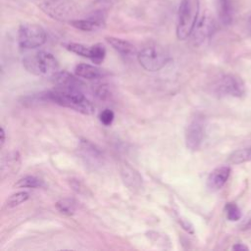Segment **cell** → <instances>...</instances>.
Wrapping results in <instances>:
<instances>
[{"instance_id":"6da1fadb","label":"cell","mask_w":251,"mask_h":251,"mask_svg":"<svg viewBox=\"0 0 251 251\" xmlns=\"http://www.w3.org/2000/svg\"><path fill=\"white\" fill-rule=\"evenodd\" d=\"M44 101H51L62 107L73 109L84 115H91L94 113L93 104L83 95L80 90L64 89L56 87L40 94Z\"/></svg>"},{"instance_id":"7a4b0ae2","label":"cell","mask_w":251,"mask_h":251,"mask_svg":"<svg viewBox=\"0 0 251 251\" xmlns=\"http://www.w3.org/2000/svg\"><path fill=\"white\" fill-rule=\"evenodd\" d=\"M199 10V0H181L176 21V36L179 40H184L191 35L198 21Z\"/></svg>"},{"instance_id":"3957f363","label":"cell","mask_w":251,"mask_h":251,"mask_svg":"<svg viewBox=\"0 0 251 251\" xmlns=\"http://www.w3.org/2000/svg\"><path fill=\"white\" fill-rule=\"evenodd\" d=\"M23 64L29 73L44 77H52L59 72L58 61L46 51H37L25 56Z\"/></svg>"},{"instance_id":"277c9868","label":"cell","mask_w":251,"mask_h":251,"mask_svg":"<svg viewBox=\"0 0 251 251\" xmlns=\"http://www.w3.org/2000/svg\"><path fill=\"white\" fill-rule=\"evenodd\" d=\"M37 6L54 20L73 21L77 14V7L72 0H36Z\"/></svg>"},{"instance_id":"5b68a950","label":"cell","mask_w":251,"mask_h":251,"mask_svg":"<svg viewBox=\"0 0 251 251\" xmlns=\"http://www.w3.org/2000/svg\"><path fill=\"white\" fill-rule=\"evenodd\" d=\"M46 41V32L42 26L36 24L25 23L20 25L18 30V42L23 49H34Z\"/></svg>"},{"instance_id":"8992f818","label":"cell","mask_w":251,"mask_h":251,"mask_svg":"<svg viewBox=\"0 0 251 251\" xmlns=\"http://www.w3.org/2000/svg\"><path fill=\"white\" fill-rule=\"evenodd\" d=\"M139 64L149 72H157L163 69L169 61V55L158 46H147L138 52Z\"/></svg>"},{"instance_id":"52a82bcc","label":"cell","mask_w":251,"mask_h":251,"mask_svg":"<svg viewBox=\"0 0 251 251\" xmlns=\"http://www.w3.org/2000/svg\"><path fill=\"white\" fill-rule=\"evenodd\" d=\"M214 89L221 96L241 97L246 92L244 81L239 76L230 74L222 75L216 81Z\"/></svg>"},{"instance_id":"ba28073f","label":"cell","mask_w":251,"mask_h":251,"mask_svg":"<svg viewBox=\"0 0 251 251\" xmlns=\"http://www.w3.org/2000/svg\"><path fill=\"white\" fill-rule=\"evenodd\" d=\"M205 136V122L200 116L194 117L185 130V144L191 151H196L202 145Z\"/></svg>"},{"instance_id":"9c48e42d","label":"cell","mask_w":251,"mask_h":251,"mask_svg":"<svg viewBox=\"0 0 251 251\" xmlns=\"http://www.w3.org/2000/svg\"><path fill=\"white\" fill-rule=\"evenodd\" d=\"M78 153L85 166L93 170L101 167L104 163L102 151L89 140L81 139L79 141Z\"/></svg>"},{"instance_id":"30bf717a","label":"cell","mask_w":251,"mask_h":251,"mask_svg":"<svg viewBox=\"0 0 251 251\" xmlns=\"http://www.w3.org/2000/svg\"><path fill=\"white\" fill-rule=\"evenodd\" d=\"M216 30V23L210 15H203L196 23L191 33L192 40L199 45L208 40Z\"/></svg>"},{"instance_id":"8fae6325","label":"cell","mask_w":251,"mask_h":251,"mask_svg":"<svg viewBox=\"0 0 251 251\" xmlns=\"http://www.w3.org/2000/svg\"><path fill=\"white\" fill-rule=\"evenodd\" d=\"M70 25L82 31H94L104 26L105 15L103 12H95L85 19H75Z\"/></svg>"},{"instance_id":"7c38bea8","label":"cell","mask_w":251,"mask_h":251,"mask_svg":"<svg viewBox=\"0 0 251 251\" xmlns=\"http://www.w3.org/2000/svg\"><path fill=\"white\" fill-rule=\"evenodd\" d=\"M77 77H78L77 75L75 76L72 74L68 73L67 71H59L51 78L59 88L74 89V90L81 91V89L84 86V83Z\"/></svg>"},{"instance_id":"4fadbf2b","label":"cell","mask_w":251,"mask_h":251,"mask_svg":"<svg viewBox=\"0 0 251 251\" xmlns=\"http://www.w3.org/2000/svg\"><path fill=\"white\" fill-rule=\"evenodd\" d=\"M229 174L230 168L228 166H220L214 169L207 178V187L212 191L221 189L226 182Z\"/></svg>"},{"instance_id":"5bb4252c","label":"cell","mask_w":251,"mask_h":251,"mask_svg":"<svg viewBox=\"0 0 251 251\" xmlns=\"http://www.w3.org/2000/svg\"><path fill=\"white\" fill-rule=\"evenodd\" d=\"M234 1L233 0H218V14L221 23L224 25H229L234 17Z\"/></svg>"},{"instance_id":"9a60e30c","label":"cell","mask_w":251,"mask_h":251,"mask_svg":"<svg viewBox=\"0 0 251 251\" xmlns=\"http://www.w3.org/2000/svg\"><path fill=\"white\" fill-rule=\"evenodd\" d=\"M75 74L78 77L85 79H98L105 75V72L95 66L89 64H78L75 68Z\"/></svg>"},{"instance_id":"2e32d148","label":"cell","mask_w":251,"mask_h":251,"mask_svg":"<svg viewBox=\"0 0 251 251\" xmlns=\"http://www.w3.org/2000/svg\"><path fill=\"white\" fill-rule=\"evenodd\" d=\"M122 177L123 180L125 182V184L132 190H136V189H140L142 186V177L140 176V175L131 167L129 166H124L122 171Z\"/></svg>"},{"instance_id":"e0dca14e","label":"cell","mask_w":251,"mask_h":251,"mask_svg":"<svg viewBox=\"0 0 251 251\" xmlns=\"http://www.w3.org/2000/svg\"><path fill=\"white\" fill-rule=\"evenodd\" d=\"M107 42L120 54L124 56H131L135 54V47L128 41L118 38V37H113V36H108L106 37Z\"/></svg>"},{"instance_id":"ac0fdd59","label":"cell","mask_w":251,"mask_h":251,"mask_svg":"<svg viewBox=\"0 0 251 251\" xmlns=\"http://www.w3.org/2000/svg\"><path fill=\"white\" fill-rule=\"evenodd\" d=\"M57 210L67 216H72L76 211V202L72 198H64L56 203Z\"/></svg>"},{"instance_id":"d6986e66","label":"cell","mask_w":251,"mask_h":251,"mask_svg":"<svg viewBox=\"0 0 251 251\" xmlns=\"http://www.w3.org/2000/svg\"><path fill=\"white\" fill-rule=\"evenodd\" d=\"M248 161H251V147L235 150L228 157V162L234 165L245 163Z\"/></svg>"},{"instance_id":"ffe728a7","label":"cell","mask_w":251,"mask_h":251,"mask_svg":"<svg viewBox=\"0 0 251 251\" xmlns=\"http://www.w3.org/2000/svg\"><path fill=\"white\" fill-rule=\"evenodd\" d=\"M43 185V180H41L39 177L34 176H25L22 178H20L16 183L15 186L19 188H36Z\"/></svg>"},{"instance_id":"44dd1931","label":"cell","mask_w":251,"mask_h":251,"mask_svg":"<svg viewBox=\"0 0 251 251\" xmlns=\"http://www.w3.org/2000/svg\"><path fill=\"white\" fill-rule=\"evenodd\" d=\"M65 47L76 54V55H79V56H82V57H85V58H88L90 59V56H91V46H86V45H83V44H80V43H75V42H70V43H67L65 44Z\"/></svg>"},{"instance_id":"7402d4cb","label":"cell","mask_w":251,"mask_h":251,"mask_svg":"<svg viewBox=\"0 0 251 251\" xmlns=\"http://www.w3.org/2000/svg\"><path fill=\"white\" fill-rule=\"evenodd\" d=\"M28 198H29V194L25 191H20V192L14 193L8 198V200L6 202V207L7 208L17 207L20 204L25 202Z\"/></svg>"},{"instance_id":"603a6c76","label":"cell","mask_w":251,"mask_h":251,"mask_svg":"<svg viewBox=\"0 0 251 251\" xmlns=\"http://www.w3.org/2000/svg\"><path fill=\"white\" fill-rule=\"evenodd\" d=\"M106 55V49L101 43H96L91 46L90 60L95 64H100L104 60Z\"/></svg>"},{"instance_id":"cb8c5ba5","label":"cell","mask_w":251,"mask_h":251,"mask_svg":"<svg viewBox=\"0 0 251 251\" xmlns=\"http://www.w3.org/2000/svg\"><path fill=\"white\" fill-rule=\"evenodd\" d=\"M225 212H226V216L227 220H229V221L236 222V221L240 220V218H241V211H240L239 207L233 202L226 203V205L225 207Z\"/></svg>"},{"instance_id":"d4e9b609","label":"cell","mask_w":251,"mask_h":251,"mask_svg":"<svg viewBox=\"0 0 251 251\" xmlns=\"http://www.w3.org/2000/svg\"><path fill=\"white\" fill-rule=\"evenodd\" d=\"M19 164H20V156L18 152H12L8 154L6 159L3 160L2 169L7 167V172H9V171L15 170L16 166H19Z\"/></svg>"},{"instance_id":"484cf974","label":"cell","mask_w":251,"mask_h":251,"mask_svg":"<svg viewBox=\"0 0 251 251\" xmlns=\"http://www.w3.org/2000/svg\"><path fill=\"white\" fill-rule=\"evenodd\" d=\"M115 119V114L111 109H105L100 113L99 120L104 126H111Z\"/></svg>"},{"instance_id":"4316f807","label":"cell","mask_w":251,"mask_h":251,"mask_svg":"<svg viewBox=\"0 0 251 251\" xmlns=\"http://www.w3.org/2000/svg\"><path fill=\"white\" fill-rule=\"evenodd\" d=\"M240 230H248L251 229V211L248 213V215L241 221V223L238 226Z\"/></svg>"},{"instance_id":"83f0119b","label":"cell","mask_w":251,"mask_h":251,"mask_svg":"<svg viewBox=\"0 0 251 251\" xmlns=\"http://www.w3.org/2000/svg\"><path fill=\"white\" fill-rule=\"evenodd\" d=\"M179 223L181 225V226L183 227L184 230H186L188 233H194V228H193V226L191 225V223L186 220V219H182V218H179Z\"/></svg>"},{"instance_id":"f1b7e54d","label":"cell","mask_w":251,"mask_h":251,"mask_svg":"<svg viewBox=\"0 0 251 251\" xmlns=\"http://www.w3.org/2000/svg\"><path fill=\"white\" fill-rule=\"evenodd\" d=\"M233 250H248L249 248L246 245H243L242 243H236L235 245L232 246Z\"/></svg>"},{"instance_id":"f546056e","label":"cell","mask_w":251,"mask_h":251,"mask_svg":"<svg viewBox=\"0 0 251 251\" xmlns=\"http://www.w3.org/2000/svg\"><path fill=\"white\" fill-rule=\"evenodd\" d=\"M5 129L3 126H1V129H0V134H1V146L4 145V142H5Z\"/></svg>"},{"instance_id":"4dcf8cb0","label":"cell","mask_w":251,"mask_h":251,"mask_svg":"<svg viewBox=\"0 0 251 251\" xmlns=\"http://www.w3.org/2000/svg\"><path fill=\"white\" fill-rule=\"evenodd\" d=\"M247 27H248V30H249V32L251 33V16H250V18L248 19V23H247Z\"/></svg>"}]
</instances>
